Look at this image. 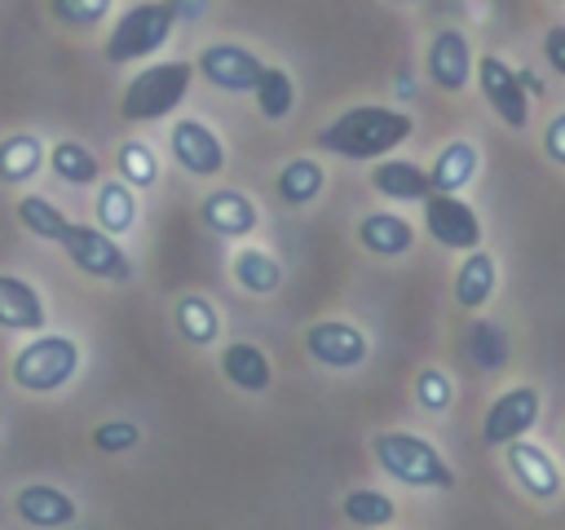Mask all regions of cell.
<instances>
[{"instance_id": "32", "label": "cell", "mask_w": 565, "mask_h": 530, "mask_svg": "<svg viewBox=\"0 0 565 530\" xmlns=\"http://www.w3.org/2000/svg\"><path fill=\"white\" fill-rule=\"evenodd\" d=\"M463 349H468L472 367H481V371H499V367H508V331H503L499 322L477 318V322L468 327V336H463Z\"/></svg>"}, {"instance_id": "17", "label": "cell", "mask_w": 565, "mask_h": 530, "mask_svg": "<svg viewBox=\"0 0 565 530\" xmlns=\"http://www.w3.org/2000/svg\"><path fill=\"white\" fill-rule=\"evenodd\" d=\"M494 287H499V265H494V256L481 252V247H468L463 261H459V269H455V283H450L455 305L468 309V314H477V309L490 305Z\"/></svg>"}, {"instance_id": "37", "label": "cell", "mask_w": 565, "mask_h": 530, "mask_svg": "<svg viewBox=\"0 0 565 530\" xmlns=\"http://www.w3.org/2000/svg\"><path fill=\"white\" fill-rule=\"evenodd\" d=\"M543 155H547L556 168H565V110L547 119V128H543Z\"/></svg>"}, {"instance_id": "12", "label": "cell", "mask_w": 565, "mask_h": 530, "mask_svg": "<svg viewBox=\"0 0 565 530\" xmlns=\"http://www.w3.org/2000/svg\"><path fill=\"white\" fill-rule=\"evenodd\" d=\"M472 66H477L472 44H468V35L455 31V26L437 31V35L428 40V49H424V71H428V80H433L441 93H463V88L472 84Z\"/></svg>"}, {"instance_id": "27", "label": "cell", "mask_w": 565, "mask_h": 530, "mask_svg": "<svg viewBox=\"0 0 565 530\" xmlns=\"http://www.w3.org/2000/svg\"><path fill=\"white\" fill-rule=\"evenodd\" d=\"M44 141L35 137V132H9L4 141H0V181L4 186H22V181H31L40 168H44Z\"/></svg>"}, {"instance_id": "26", "label": "cell", "mask_w": 565, "mask_h": 530, "mask_svg": "<svg viewBox=\"0 0 565 530\" xmlns=\"http://www.w3.org/2000/svg\"><path fill=\"white\" fill-rule=\"evenodd\" d=\"M230 274L247 296H274L282 287V265L265 247H238L230 261Z\"/></svg>"}, {"instance_id": "21", "label": "cell", "mask_w": 565, "mask_h": 530, "mask_svg": "<svg viewBox=\"0 0 565 530\" xmlns=\"http://www.w3.org/2000/svg\"><path fill=\"white\" fill-rule=\"evenodd\" d=\"M477 168H481L477 146L463 141V137H455V141H446V146L437 150V159H433V168H428V181H433V190H441V194H463V190L477 181Z\"/></svg>"}, {"instance_id": "2", "label": "cell", "mask_w": 565, "mask_h": 530, "mask_svg": "<svg viewBox=\"0 0 565 530\" xmlns=\"http://www.w3.org/2000/svg\"><path fill=\"white\" fill-rule=\"evenodd\" d=\"M371 455H375L380 473L393 477L397 486H411V490H450L455 486L450 459L419 433H402V428L375 433Z\"/></svg>"}, {"instance_id": "18", "label": "cell", "mask_w": 565, "mask_h": 530, "mask_svg": "<svg viewBox=\"0 0 565 530\" xmlns=\"http://www.w3.org/2000/svg\"><path fill=\"white\" fill-rule=\"evenodd\" d=\"M371 190H375L380 199H388V203H419V199L433 190V181H428V168H419V163H411V159L384 155V159H375V168H371Z\"/></svg>"}, {"instance_id": "8", "label": "cell", "mask_w": 565, "mask_h": 530, "mask_svg": "<svg viewBox=\"0 0 565 530\" xmlns=\"http://www.w3.org/2000/svg\"><path fill=\"white\" fill-rule=\"evenodd\" d=\"M419 203H424V230L433 234V243H441L450 252L481 247V216H477V208L463 194L428 190Z\"/></svg>"}, {"instance_id": "35", "label": "cell", "mask_w": 565, "mask_h": 530, "mask_svg": "<svg viewBox=\"0 0 565 530\" xmlns=\"http://www.w3.org/2000/svg\"><path fill=\"white\" fill-rule=\"evenodd\" d=\"M49 9H53L57 22H66L75 31H88V26L106 22V13L115 9V0H49Z\"/></svg>"}, {"instance_id": "5", "label": "cell", "mask_w": 565, "mask_h": 530, "mask_svg": "<svg viewBox=\"0 0 565 530\" xmlns=\"http://www.w3.org/2000/svg\"><path fill=\"white\" fill-rule=\"evenodd\" d=\"M177 31V13L168 0H141L132 9H124L106 35V62L110 66H128V62H146L154 57Z\"/></svg>"}, {"instance_id": "30", "label": "cell", "mask_w": 565, "mask_h": 530, "mask_svg": "<svg viewBox=\"0 0 565 530\" xmlns=\"http://www.w3.org/2000/svg\"><path fill=\"white\" fill-rule=\"evenodd\" d=\"M340 512H344L349 526L375 530V526H388V521L397 517V504H393V495H384V490L358 486V490H349V495L340 499Z\"/></svg>"}, {"instance_id": "38", "label": "cell", "mask_w": 565, "mask_h": 530, "mask_svg": "<svg viewBox=\"0 0 565 530\" xmlns=\"http://www.w3.org/2000/svg\"><path fill=\"white\" fill-rule=\"evenodd\" d=\"M543 57H547V66L565 80V26H561V22L547 26V35H543Z\"/></svg>"}, {"instance_id": "40", "label": "cell", "mask_w": 565, "mask_h": 530, "mask_svg": "<svg viewBox=\"0 0 565 530\" xmlns=\"http://www.w3.org/2000/svg\"><path fill=\"white\" fill-rule=\"evenodd\" d=\"M388 4H419V0H388Z\"/></svg>"}, {"instance_id": "3", "label": "cell", "mask_w": 565, "mask_h": 530, "mask_svg": "<svg viewBox=\"0 0 565 530\" xmlns=\"http://www.w3.org/2000/svg\"><path fill=\"white\" fill-rule=\"evenodd\" d=\"M194 84V62H150L146 71H137L128 84H124V97H119V115L128 124H154V119H168L185 93Z\"/></svg>"}, {"instance_id": "33", "label": "cell", "mask_w": 565, "mask_h": 530, "mask_svg": "<svg viewBox=\"0 0 565 530\" xmlns=\"http://www.w3.org/2000/svg\"><path fill=\"white\" fill-rule=\"evenodd\" d=\"M115 168L132 190H150L159 181V155L146 141H119L115 150Z\"/></svg>"}, {"instance_id": "19", "label": "cell", "mask_w": 565, "mask_h": 530, "mask_svg": "<svg viewBox=\"0 0 565 530\" xmlns=\"http://www.w3.org/2000/svg\"><path fill=\"white\" fill-rule=\"evenodd\" d=\"M44 322H49L44 296L18 274H0V327L4 331H44Z\"/></svg>"}, {"instance_id": "16", "label": "cell", "mask_w": 565, "mask_h": 530, "mask_svg": "<svg viewBox=\"0 0 565 530\" xmlns=\"http://www.w3.org/2000/svg\"><path fill=\"white\" fill-rule=\"evenodd\" d=\"M13 512L35 526V530H57V526H71L79 517V504L62 490V486H49V481H31L13 495Z\"/></svg>"}, {"instance_id": "13", "label": "cell", "mask_w": 565, "mask_h": 530, "mask_svg": "<svg viewBox=\"0 0 565 530\" xmlns=\"http://www.w3.org/2000/svg\"><path fill=\"white\" fill-rule=\"evenodd\" d=\"M260 57L252 53V49H243V44H207L199 57H194V75H203L212 88H221V93H252V84H256V75H260Z\"/></svg>"}, {"instance_id": "41", "label": "cell", "mask_w": 565, "mask_h": 530, "mask_svg": "<svg viewBox=\"0 0 565 530\" xmlns=\"http://www.w3.org/2000/svg\"><path fill=\"white\" fill-rule=\"evenodd\" d=\"M556 4H565V0H556Z\"/></svg>"}, {"instance_id": "10", "label": "cell", "mask_w": 565, "mask_h": 530, "mask_svg": "<svg viewBox=\"0 0 565 530\" xmlns=\"http://www.w3.org/2000/svg\"><path fill=\"white\" fill-rule=\"evenodd\" d=\"M305 353L318 362V367H331V371H353L371 358V340L362 327L344 322V318H322L313 327H305Z\"/></svg>"}, {"instance_id": "29", "label": "cell", "mask_w": 565, "mask_h": 530, "mask_svg": "<svg viewBox=\"0 0 565 530\" xmlns=\"http://www.w3.org/2000/svg\"><path fill=\"white\" fill-rule=\"evenodd\" d=\"M252 97H256V110L265 119H287L296 110V80L282 66H260V75L252 84Z\"/></svg>"}, {"instance_id": "6", "label": "cell", "mask_w": 565, "mask_h": 530, "mask_svg": "<svg viewBox=\"0 0 565 530\" xmlns=\"http://www.w3.org/2000/svg\"><path fill=\"white\" fill-rule=\"evenodd\" d=\"M57 247L66 252V261L88 274V278H102V283H128L132 278V261L128 252L119 247L115 234H106L102 225H79V221H66Z\"/></svg>"}, {"instance_id": "25", "label": "cell", "mask_w": 565, "mask_h": 530, "mask_svg": "<svg viewBox=\"0 0 565 530\" xmlns=\"http://www.w3.org/2000/svg\"><path fill=\"white\" fill-rule=\"evenodd\" d=\"M172 318H177L181 340L194 344V349H207V344H216V336H221V314H216V305H212L207 296H199V292L177 296Z\"/></svg>"}, {"instance_id": "24", "label": "cell", "mask_w": 565, "mask_h": 530, "mask_svg": "<svg viewBox=\"0 0 565 530\" xmlns=\"http://www.w3.org/2000/svg\"><path fill=\"white\" fill-rule=\"evenodd\" d=\"M93 212H97V225L115 239H124L132 225H137V190L124 181V177H110L97 186V199H93Z\"/></svg>"}, {"instance_id": "39", "label": "cell", "mask_w": 565, "mask_h": 530, "mask_svg": "<svg viewBox=\"0 0 565 530\" xmlns=\"http://www.w3.org/2000/svg\"><path fill=\"white\" fill-rule=\"evenodd\" d=\"M172 4V13H177V22H194L203 9H207V0H168Z\"/></svg>"}, {"instance_id": "1", "label": "cell", "mask_w": 565, "mask_h": 530, "mask_svg": "<svg viewBox=\"0 0 565 530\" xmlns=\"http://www.w3.org/2000/svg\"><path fill=\"white\" fill-rule=\"evenodd\" d=\"M415 132V119L406 115V110H397V106H349V110H340L331 124H322L318 128V146L327 150V155H340V159H384V155H393L406 137Z\"/></svg>"}, {"instance_id": "15", "label": "cell", "mask_w": 565, "mask_h": 530, "mask_svg": "<svg viewBox=\"0 0 565 530\" xmlns=\"http://www.w3.org/2000/svg\"><path fill=\"white\" fill-rule=\"evenodd\" d=\"M199 216H203V225H207L212 234H221V239H247V234L260 225V208H256L243 190H230V186L203 194Z\"/></svg>"}, {"instance_id": "36", "label": "cell", "mask_w": 565, "mask_h": 530, "mask_svg": "<svg viewBox=\"0 0 565 530\" xmlns=\"http://www.w3.org/2000/svg\"><path fill=\"white\" fill-rule=\"evenodd\" d=\"M137 442H141V424H132V420H106L93 428V446L102 455H128Z\"/></svg>"}, {"instance_id": "28", "label": "cell", "mask_w": 565, "mask_h": 530, "mask_svg": "<svg viewBox=\"0 0 565 530\" xmlns=\"http://www.w3.org/2000/svg\"><path fill=\"white\" fill-rule=\"evenodd\" d=\"M44 163L62 186H97V177H102V163L84 141H53Z\"/></svg>"}, {"instance_id": "7", "label": "cell", "mask_w": 565, "mask_h": 530, "mask_svg": "<svg viewBox=\"0 0 565 530\" xmlns=\"http://www.w3.org/2000/svg\"><path fill=\"white\" fill-rule=\"evenodd\" d=\"M472 80H477V88H481V97H486V106L508 124V128H525L530 124V93H525V84H521V71L516 66H508L499 53H481L477 57V66H472Z\"/></svg>"}, {"instance_id": "20", "label": "cell", "mask_w": 565, "mask_h": 530, "mask_svg": "<svg viewBox=\"0 0 565 530\" xmlns=\"http://www.w3.org/2000/svg\"><path fill=\"white\" fill-rule=\"evenodd\" d=\"M221 375L238 389V393H265L274 384V367L265 358L260 344L252 340H230L221 344Z\"/></svg>"}, {"instance_id": "23", "label": "cell", "mask_w": 565, "mask_h": 530, "mask_svg": "<svg viewBox=\"0 0 565 530\" xmlns=\"http://www.w3.org/2000/svg\"><path fill=\"white\" fill-rule=\"evenodd\" d=\"M322 186H327V168H322L318 159H309V155L287 159V163L278 168V177H274V190H278V199H282L287 208H309V203L322 194Z\"/></svg>"}, {"instance_id": "34", "label": "cell", "mask_w": 565, "mask_h": 530, "mask_svg": "<svg viewBox=\"0 0 565 530\" xmlns=\"http://www.w3.org/2000/svg\"><path fill=\"white\" fill-rule=\"evenodd\" d=\"M415 402H419L424 411L441 415V411L455 402V380H450L441 367H424V371L415 375Z\"/></svg>"}, {"instance_id": "11", "label": "cell", "mask_w": 565, "mask_h": 530, "mask_svg": "<svg viewBox=\"0 0 565 530\" xmlns=\"http://www.w3.org/2000/svg\"><path fill=\"white\" fill-rule=\"evenodd\" d=\"M168 150H172V163L190 177H216L225 168V141L203 119H177L168 132Z\"/></svg>"}, {"instance_id": "4", "label": "cell", "mask_w": 565, "mask_h": 530, "mask_svg": "<svg viewBox=\"0 0 565 530\" xmlns=\"http://www.w3.org/2000/svg\"><path fill=\"white\" fill-rule=\"evenodd\" d=\"M9 375L22 393H57L79 375V344L57 331H31L9 362Z\"/></svg>"}, {"instance_id": "22", "label": "cell", "mask_w": 565, "mask_h": 530, "mask_svg": "<svg viewBox=\"0 0 565 530\" xmlns=\"http://www.w3.org/2000/svg\"><path fill=\"white\" fill-rule=\"evenodd\" d=\"M358 243L371 256H406L415 247V225L402 212H366L358 221Z\"/></svg>"}, {"instance_id": "14", "label": "cell", "mask_w": 565, "mask_h": 530, "mask_svg": "<svg viewBox=\"0 0 565 530\" xmlns=\"http://www.w3.org/2000/svg\"><path fill=\"white\" fill-rule=\"evenodd\" d=\"M503 459H508V473H512V481L530 495V499H556L561 495V486H565V477H561V464L539 446V442H530V437H516V442H508L503 446Z\"/></svg>"}, {"instance_id": "31", "label": "cell", "mask_w": 565, "mask_h": 530, "mask_svg": "<svg viewBox=\"0 0 565 530\" xmlns=\"http://www.w3.org/2000/svg\"><path fill=\"white\" fill-rule=\"evenodd\" d=\"M13 212H18V225H22L26 234L44 239V243H57L62 230H66V221H71V216H66L53 199H44V194H22Z\"/></svg>"}, {"instance_id": "9", "label": "cell", "mask_w": 565, "mask_h": 530, "mask_svg": "<svg viewBox=\"0 0 565 530\" xmlns=\"http://www.w3.org/2000/svg\"><path fill=\"white\" fill-rule=\"evenodd\" d=\"M539 411H543V393L534 384H512L503 389L490 406H486V420H481V437L486 446H508L516 437H530V428L539 424Z\"/></svg>"}]
</instances>
